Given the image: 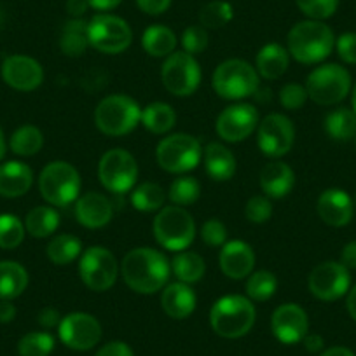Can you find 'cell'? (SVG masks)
<instances>
[{"label":"cell","mask_w":356,"mask_h":356,"mask_svg":"<svg viewBox=\"0 0 356 356\" xmlns=\"http://www.w3.org/2000/svg\"><path fill=\"white\" fill-rule=\"evenodd\" d=\"M25 239V225L16 215H0V248L15 250Z\"/></svg>","instance_id":"60d3db41"},{"label":"cell","mask_w":356,"mask_h":356,"mask_svg":"<svg viewBox=\"0 0 356 356\" xmlns=\"http://www.w3.org/2000/svg\"><path fill=\"white\" fill-rule=\"evenodd\" d=\"M140 122L145 126L147 131L154 133V135H164L175 126L177 114H175L171 105L163 104V102H154L143 108Z\"/></svg>","instance_id":"d6a6232c"},{"label":"cell","mask_w":356,"mask_h":356,"mask_svg":"<svg viewBox=\"0 0 356 356\" xmlns=\"http://www.w3.org/2000/svg\"><path fill=\"white\" fill-rule=\"evenodd\" d=\"M79 275L82 283L93 292H107L119 276V264L114 253L104 246L84 250L79 260Z\"/></svg>","instance_id":"8fae6325"},{"label":"cell","mask_w":356,"mask_h":356,"mask_svg":"<svg viewBox=\"0 0 356 356\" xmlns=\"http://www.w3.org/2000/svg\"><path fill=\"white\" fill-rule=\"evenodd\" d=\"M355 208H356V200H355Z\"/></svg>","instance_id":"e7e4bbea"},{"label":"cell","mask_w":356,"mask_h":356,"mask_svg":"<svg viewBox=\"0 0 356 356\" xmlns=\"http://www.w3.org/2000/svg\"><path fill=\"white\" fill-rule=\"evenodd\" d=\"M29 285L25 267L13 260L0 262V300H13L22 296Z\"/></svg>","instance_id":"83f0119b"},{"label":"cell","mask_w":356,"mask_h":356,"mask_svg":"<svg viewBox=\"0 0 356 356\" xmlns=\"http://www.w3.org/2000/svg\"><path fill=\"white\" fill-rule=\"evenodd\" d=\"M6 156V138H4V131L0 128V161L4 159Z\"/></svg>","instance_id":"94428289"},{"label":"cell","mask_w":356,"mask_h":356,"mask_svg":"<svg viewBox=\"0 0 356 356\" xmlns=\"http://www.w3.org/2000/svg\"><path fill=\"white\" fill-rule=\"evenodd\" d=\"M196 293L187 283L177 282L168 285L161 293L163 311L173 320H184L196 309Z\"/></svg>","instance_id":"cb8c5ba5"},{"label":"cell","mask_w":356,"mask_h":356,"mask_svg":"<svg viewBox=\"0 0 356 356\" xmlns=\"http://www.w3.org/2000/svg\"><path fill=\"white\" fill-rule=\"evenodd\" d=\"M349 285H351V276H349L348 267L342 266L341 262H332V260L314 267L307 280L309 292L325 302L344 297L349 292Z\"/></svg>","instance_id":"9a60e30c"},{"label":"cell","mask_w":356,"mask_h":356,"mask_svg":"<svg viewBox=\"0 0 356 356\" xmlns=\"http://www.w3.org/2000/svg\"><path fill=\"white\" fill-rule=\"evenodd\" d=\"M321 356H355V353L348 348H342V346H335V348H330L325 353H321Z\"/></svg>","instance_id":"91938a15"},{"label":"cell","mask_w":356,"mask_h":356,"mask_svg":"<svg viewBox=\"0 0 356 356\" xmlns=\"http://www.w3.org/2000/svg\"><path fill=\"white\" fill-rule=\"evenodd\" d=\"M44 145V136L42 131L35 126H22L16 129L11 136V150L16 156L30 157L35 156Z\"/></svg>","instance_id":"8d00e7d4"},{"label":"cell","mask_w":356,"mask_h":356,"mask_svg":"<svg viewBox=\"0 0 356 356\" xmlns=\"http://www.w3.org/2000/svg\"><path fill=\"white\" fill-rule=\"evenodd\" d=\"M302 341H304V346H306L307 351L318 353L323 349V339H321L318 334H307Z\"/></svg>","instance_id":"9f6ffc18"},{"label":"cell","mask_w":356,"mask_h":356,"mask_svg":"<svg viewBox=\"0 0 356 356\" xmlns=\"http://www.w3.org/2000/svg\"><path fill=\"white\" fill-rule=\"evenodd\" d=\"M135 2L145 15L150 16L163 15L171 6V0H135Z\"/></svg>","instance_id":"681fc988"},{"label":"cell","mask_w":356,"mask_h":356,"mask_svg":"<svg viewBox=\"0 0 356 356\" xmlns=\"http://www.w3.org/2000/svg\"><path fill=\"white\" fill-rule=\"evenodd\" d=\"M246 296L250 300H255V302H264V300H269L278 290V280L273 275L271 271H255L248 276L246 280Z\"/></svg>","instance_id":"74e56055"},{"label":"cell","mask_w":356,"mask_h":356,"mask_svg":"<svg viewBox=\"0 0 356 356\" xmlns=\"http://www.w3.org/2000/svg\"><path fill=\"white\" fill-rule=\"evenodd\" d=\"M61 342L75 351H88L102 339V325L93 314L70 313L61 318L58 327Z\"/></svg>","instance_id":"2e32d148"},{"label":"cell","mask_w":356,"mask_h":356,"mask_svg":"<svg viewBox=\"0 0 356 356\" xmlns=\"http://www.w3.org/2000/svg\"><path fill=\"white\" fill-rule=\"evenodd\" d=\"M68 15L72 18H81V16L86 15V11L89 9L88 0H67V6H65Z\"/></svg>","instance_id":"db71d44e"},{"label":"cell","mask_w":356,"mask_h":356,"mask_svg":"<svg viewBox=\"0 0 356 356\" xmlns=\"http://www.w3.org/2000/svg\"><path fill=\"white\" fill-rule=\"evenodd\" d=\"M309 320L299 304H282L273 313L271 330L283 344H297L307 335Z\"/></svg>","instance_id":"d6986e66"},{"label":"cell","mask_w":356,"mask_h":356,"mask_svg":"<svg viewBox=\"0 0 356 356\" xmlns=\"http://www.w3.org/2000/svg\"><path fill=\"white\" fill-rule=\"evenodd\" d=\"M201 196V186L194 177H178L171 182L168 197L175 207H189L194 204Z\"/></svg>","instance_id":"f35d334b"},{"label":"cell","mask_w":356,"mask_h":356,"mask_svg":"<svg viewBox=\"0 0 356 356\" xmlns=\"http://www.w3.org/2000/svg\"><path fill=\"white\" fill-rule=\"evenodd\" d=\"M114 208L108 197L100 193H86L75 201V218L88 229H102L111 224Z\"/></svg>","instance_id":"7402d4cb"},{"label":"cell","mask_w":356,"mask_h":356,"mask_svg":"<svg viewBox=\"0 0 356 356\" xmlns=\"http://www.w3.org/2000/svg\"><path fill=\"white\" fill-rule=\"evenodd\" d=\"M89 46L104 54L124 53L133 42L128 23L114 15H97L88 22Z\"/></svg>","instance_id":"7c38bea8"},{"label":"cell","mask_w":356,"mask_h":356,"mask_svg":"<svg viewBox=\"0 0 356 356\" xmlns=\"http://www.w3.org/2000/svg\"><path fill=\"white\" fill-rule=\"evenodd\" d=\"M355 145H356V136H355Z\"/></svg>","instance_id":"be15d7a7"},{"label":"cell","mask_w":356,"mask_h":356,"mask_svg":"<svg viewBox=\"0 0 356 356\" xmlns=\"http://www.w3.org/2000/svg\"><path fill=\"white\" fill-rule=\"evenodd\" d=\"M98 178L102 186L111 193H129L138 178V164L128 150L112 149L102 156L98 164Z\"/></svg>","instance_id":"4fadbf2b"},{"label":"cell","mask_w":356,"mask_h":356,"mask_svg":"<svg viewBox=\"0 0 356 356\" xmlns=\"http://www.w3.org/2000/svg\"><path fill=\"white\" fill-rule=\"evenodd\" d=\"M259 122V111L253 105H229L217 118L215 129H217V135L222 140L238 143L248 138L257 129Z\"/></svg>","instance_id":"e0dca14e"},{"label":"cell","mask_w":356,"mask_h":356,"mask_svg":"<svg viewBox=\"0 0 356 356\" xmlns=\"http://www.w3.org/2000/svg\"><path fill=\"white\" fill-rule=\"evenodd\" d=\"M89 47L88 22L82 18H72L61 29L60 49L65 56L77 58L86 53Z\"/></svg>","instance_id":"f1b7e54d"},{"label":"cell","mask_w":356,"mask_h":356,"mask_svg":"<svg viewBox=\"0 0 356 356\" xmlns=\"http://www.w3.org/2000/svg\"><path fill=\"white\" fill-rule=\"evenodd\" d=\"M142 121V108L128 95H111L98 104L95 124L107 136H124Z\"/></svg>","instance_id":"8992f818"},{"label":"cell","mask_w":356,"mask_h":356,"mask_svg":"<svg viewBox=\"0 0 356 356\" xmlns=\"http://www.w3.org/2000/svg\"><path fill=\"white\" fill-rule=\"evenodd\" d=\"M296 142L293 122L283 114H269L257 126V145L267 157H282L292 150Z\"/></svg>","instance_id":"5bb4252c"},{"label":"cell","mask_w":356,"mask_h":356,"mask_svg":"<svg viewBox=\"0 0 356 356\" xmlns=\"http://www.w3.org/2000/svg\"><path fill=\"white\" fill-rule=\"evenodd\" d=\"M346 306H348V313L353 320L356 321V285L353 289H349L348 292V300H346Z\"/></svg>","instance_id":"680465c9"},{"label":"cell","mask_w":356,"mask_h":356,"mask_svg":"<svg viewBox=\"0 0 356 356\" xmlns=\"http://www.w3.org/2000/svg\"><path fill=\"white\" fill-rule=\"evenodd\" d=\"M218 266L227 278H248L255 266V253L248 243L234 239L222 246L220 255H218Z\"/></svg>","instance_id":"ffe728a7"},{"label":"cell","mask_w":356,"mask_h":356,"mask_svg":"<svg viewBox=\"0 0 356 356\" xmlns=\"http://www.w3.org/2000/svg\"><path fill=\"white\" fill-rule=\"evenodd\" d=\"M201 239L208 246H224L227 241V227L218 218H210L201 227Z\"/></svg>","instance_id":"7dc6e473"},{"label":"cell","mask_w":356,"mask_h":356,"mask_svg":"<svg viewBox=\"0 0 356 356\" xmlns=\"http://www.w3.org/2000/svg\"><path fill=\"white\" fill-rule=\"evenodd\" d=\"M2 79L16 91H33L44 81L42 65L25 54H13L2 63Z\"/></svg>","instance_id":"ac0fdd59"},{"label":"cell","mask_w":356,"mask_h":356,"mask_svg":"<svg viewBox=\"0 0 356 356\" xmlns=\"http://www.w3.org/2000/svg\"><path fill=\"white\" fill-rule=\"evenodd\" d=\"M171 271L177 276L178 282L196 283L200 282L207 271V264H204L203 257L196 252H178L171 260Z\"/></svg>","instance_id":"4dcf8cb0"},{"label":"cell","mask_w":356,"mask_h":356,"mask_svg":"<svg viewBox=\"0 0 356 356\" xmlns=\"http://www.w3.org/2000/svg\"><path fill=\"white\" fill-rule=\"evenodd\" d=\"M300 11L311 19L323 22L335 15L339 8V0H296Z\"/></svg>","instance_id":"7bdbcfd3"},{"label":"cell","mask_w":356,"mask_h":356,"mask_svg":"<svg viewBox=\"0 0 356 356\" xmlns=\"http://www.w3.org/2000/svg\"><path fill=\"white\" fill-rule=\"evenodd\" d=\"M316 211L321 220L330 227H344L351 222L355 204L346 191L327 189L318 197Z\"/></svg>","instance_id":"44dd1931"},{"label":"cell","mask_w":356,"mask_h":356,"mask_svg":"<svg viewBox=\"0 0 356 356\" xmlns=\"http://www.w3.org/2000/svg\"><path fill=\"white\" fill-rule=\"evenodd\" d=\"M16 318V307L9 300H0V323H9Z\"/></svg>","instance_id":"11a10c76"},{"label":"cell","mask_w":356,"mask_h":356,"mask_svg":"<svg viewBox=\"0 0 356 356\" xmlns=\"http://www.w3.org/2000/svg\"><path fill=\"white\" fill-rule=\"evenodd\" d=\"M182 46H184V51L193 54V56L203 53V51L208 47L207 29L201 25L187 26L186 32L182 33Z\"/></svg>","instance_id":"f6af8a7d"},{"label":"cell","mask_w":356,"mask_h":356,"mask_svg":"<svg viewBox=\"0 0 356 356\" xmlns=\"http://www.w3.org/2000/svg\"><path fill=\"white\" fill-rule=\"evenodd\" d=\"M37 321H39L44 328L60 327L61 314L60 311L54 309V307H44V309L37 314Z\"/></svg>","instance_id":"816d5d0a"},{"label":"cell","mask_w":356,"mask_h":356,"mask_svg":"<svg viewBox=\"0 0 356 356\" xmlns=\"http://www.w3.org/2000/svg\"><path fill=\"white\" fill-rule=\"evenodd\" d=\"M122 280L136 293H156L170 280L171 262L159 250L140 246L126 253L122 260Z\"/></svg>","instance_id":"6da1fadb"},{"label":"cell","mask_w":356,"mask_h":356,"mask_svg":"<svg viewBox=\"0 0 356 356\" xmlns=\"http://www.w3.org/2000/svg\"><path fill=\"white\" fill-rule=\"evenodd\" d=\"M164 201H166L164 189L154 182L140 184V186L133 187L131 191L133 208L138 211H143V213L159 211L164 207Z\"/></svg>","instance_id":"d590c367"},{"label":"cell","mask_w":356,"mask_h":356,"mask_svg":"<svg viewBox=\"0 0 356 356\" xmlns=\"http://www.w3.org/2000/svg\"><path fill=\"white\" fill-rule=\"evenodd\" d=\"M289 53L299 63L314 65L330 56L335 47V35L328 25L316 19L300 22L293 26L286 37Z\"/></svg>","instance_id":"7a4b0ae2"},{"label":"cell","mask_w":356,"mask_h":356,"mask_svg":"<svg viewBox=\"0 0 356 356\" xmlns=\"http://www.w3.org/2000/svg\"><path fill=\"white\" fill-rule=\"evenodd\" d=\"M307 98L309 97H307L306 86L297 84V82L285 84L282 91H280V102H282V105L286 111H299L306 104Z\"/></svg>","instance_id":"bcb514c9"},{"label":"cell","mask_w":356,"mask_h":356,"mask_svg":"<svg viewBox=\"0 0 356 356\" xmlns=\"http://www.w3.org/2000/svg\"><path fill=\"white\" fill-rule=\"evenodd\" d=\"M335 47H337V54L344 63L356 65V33L348 32L342 33L337 40H335Z\"/></svg>","instance_id":"c3c4849f"},{"label":"cell","mask_w":356,"mask_h":356,"mask_svg":"<svg viewBox=\"0 0 356 356\" xmlns=\"http://www.w3.org/2000/svg\"><path fill=\"white\" fill-rule=\"evenodd\" d=\"M89 8L97 9V11H112L118 8L122 0H88Z\"/></svg>","instance_id":"6f0895ef"},{"label":"cell","mask_w":356,"mask_h":356,"mask_svg":"<svg viewBox=\"0 0 356 356\" xmlns=\"http://www.w3.org/2000/svg\"><path fill=\"white\" fill-rule=\"evenodd\" d=\"M290 63V53L280 44H267L259 51L255 60V70L267 81L280 79L286 72Z\"/></svg>","instance_id":"4316f807"},{"label":"cell","mask_w":356,"mask_h":356,"mask_svg":"<svg viewBox=\"0 0 356 356\" xmlns=\"http://www.w3.org/2000/svg\"><path fill=\"white\" fill-rule=\"evenodd\" d=\"M95 356H135V355H133V349L129 348L126 342L114 341L105 344Z\"/></svg>","instance_id":"f907efd6"},{"label":"cell","mask_w":356,"mask_h":356,"mask_svg":"<svg viewBox=\"0 0 356 356\" xmlns=\"http://www.w3.org/2000/svg\"><path fill=\"white\" fill-rule=\"evenodd\" d=\"M157 164L168 173H187L203 159L200 140L187 133H175L161 140L156 149Z\"/></svg>","instance_id":"ba28073f"},{"label":"cell","mask_w":356,"mask_h":356,"mask_svg":"<svg viewBox=\"0 0 356 356\" xmlns=\"http://www.w3.org/2000/svg\"><path fill=\"white\" fill-rule=\"evenodd\" d=\"M161 81L168 93L180 98L191 97L201 84V67L193 54L175 51L164 60Z\"/></svg>","instance_id":"30bf717a"},{"label":"cell","mask_w":356,"mask_h":356,"mask_svg":"<svg viewBox=\"0 0 356 356\" xmlns=\"http://www.w3.org/2000/svg\"><path fill=\"white\" fill-rule=\"evenodd\" d=\"M307 97L318 105H335L351 91V75L337 63L314 68L306 81Z\"/></svg>","instance_id":"9c48e42d"},{"label":"cell","mask_w":356,"mask_h":356,"mask_svg":"<svg viewBox=\"0 0 356 356\" xmlns=\"http://www.w3.org/2000/svg\"><path fill=\"white\" fill-rule=\"evenodd\" d=\"M203 163L208 177L215 182H227L236 173L234 154L218 142L208 143L203 149Z\"/></svg>","instance_id":"484cf974"},{"label":"cell","mask_w":356,"mask_h":356,"mask_svg":"<svg viewBox=\"0 0 356 356\" xmlns=\"http://www.w3.org/2000/svg\"><path fill=\"white\" fill-rule=\"evenodd\" d=\"M325 131L332 140H337V142L353 140L356 136V112L346 107L328 112L325 118Z\"/></svg>","instance_id":"1f68e13d"},{"label":"cell","mask_w":356,"mask_h":356,"mask_svg":"<svg viewBox=\"0 0 356 356\" xmlns=\"http://www.w3.org/2000/svg\"><path fill=\"white\" fill-rule=\"evenodd\" d=\"M39 191L51 207L65 208L79 200L81 175L67 161H53L40 173Z\"/></svg>","instance_id":"52a82bcc"},{"label":"cell","mask_w":356,"mask_h":356,"mask_svg":"<svg viewBox=\"0 0 356 356\" xmlns=\"http://www.w3.org/2000/svg\"><path fill=\"white\" fill-rule=\"evenodd\" d=\"M53 349L54 339L47 332H30L18 344L19 356H49Z\"/></svg>","instance_id":"b9f144b4"},{"label":"cell","mask_w":356,"mask_h":356,"mask_svg":"<svg viewBox=\"0 0 356 356\" xmlns=\"http://www.w3.org/2000/svg\"><path fill=\"white\" fill-rule=\"evenodd\" d=\"M154 236L163 248L184 252L196 238L194 217L182 207H163L152 224Z\"/></svg>","instance_id":"277c9868"},{"label":"cell","mask_w":356,"mask_h":356,"mask_svg":"<svg viewBox=\"0 0 356 356\" xmlns=\"http://www.w3.org/2000/svg\"><path fill=\"white\" fill-rule=\"evenodd\" d=\"M255 316V306L248 297L224 296L215 300L210 311V323L220 337L238 339L252 330Z\"/></svg>","instance_id":"3957f363"},{"label":"cell","mask_w":356,"mask_h":356,"mask_svg":"<svg viewBox=\"0 0 356 356\" xmlns=\"http://www.w3.org/2000/svg\"><path fill=\"white\" fill-rule=\"evenodd\" d=\"M60 225V213L51 207H37L29 211L25 229L33 238H49Z\"/></svg>","instance_id":"836d02e7"},{"label":"cell","mask_w":356,"mask_h":356,"mask_svg":"<svg viewBox=\"0 0 356 356\" xmlns=\"http://www.w3.org/2000/svg\"><path fill=\"white\" fill-rule=\"evenodd\" d=\"M142 46L147 54L154 58H168L175 53L177 47V35L171 29L164 25H152L143 32Z\"/></svg>","instance_id":"f546056e"},{"label":"cell","mask_w":356,"mask_h":356,"mask_svg":"<svg viewBox=\"0 0 356 356\" xmlns=\"http://www.w3.org/2000/svg\"><path fill=\"white\" fill-rule=\"evenodd\" d=\"M33 184V171L22 161H9L0 164V196H25Z\"/></svg>","instance_id":"d4e9b609"},{"label":"cell","mask_w":356,"mask_h":356,"mask_svg":"<svg viewBox=\"0 0 356 356\" xmlns=\"http://www.w3.org/2000/svg\"><path fill=\"white\" fill-rule=\"evenodd\" d=\"M245 217L252 224H266L273 217V203L267 196L250 197L245 207Z\"/></svg>","instance_id":"ee69618b"},{"label":"cell","mask_w":356,"mask_h":356,"mask_svg":"<svg viewBox=\"0 0 356 356\" xmlns=\"http://www.w3.org/2000/svg\"><path fill=\"white\" fill-rule=\"evenodd\" d=\"M260 187L264 194L273 200H282L286 194L292 193L293 184H296V175L293 170L283 161H273L266 164L260 171Z\"/></svg>","instance_id":"603a6c76"},{"label":"cell","mask_w":356,"mask_h":356,"mask_svg":"<svg viewBox=\"0 0 356 356\" xmlns=\"http://www.w3.org/2000/svg\"><path fill=\"white\" fill-rule=\"evenodd\" d=\"M234 18V9L225 0H213L203 6L200 11V23L207 30H217L227 25Z\"/></svg>","instance_id":"ab89813d"},{"label":"cell","mask_w":356,"mask_h":356,"mask_svg":"<svg viewBox=\"0 0 356 356\" xmlns=\"http://www.w3.org/2000/svg\"><path fill=\"white\" fill-rule=\"evenodd\" d=\"M351 104H353V111L356 112V82L353 86V97H351Z\"/></svg>","instance_id":"6125c7cd"},{"label":"cell","mask_w":356,"mask_h":356,"mask_svg":"<svg viewBox=\"0 0 356 356\" xmlns=\"http://www.w3.org/2000/svg\"><path fill=\"white\" fill-rule=\"evenodd\" d=\"M341 264L348 269H356V241L348 243L342 248L341 253Z\"/></svg>","instance_id":"f5cc1de1"},{"label":"cell","mask_w":356,"mask_h":356,"mask_svg":"<svg viewBox=\"0 0 356 356\" xmlns=\"http://www.w3.org/2000/svg\"><path fill=\"white\" fill-rule=\"evenodd\" d=\"M259 77L255 68L245 60H225L215 68L211 86L224 100H243L259 91Z\"/></svg>","instance_id":"5b68a950"},{"label":"cell","mask_w":356,"mask_h":356,"mask_svg":"<svg viewBox=\"0 0 356 356\" xmlns=\"http://www.w3.org/2000/svg\"><path fill=\"white\" fill-rule=\"evenodd\" d=\"M47 257L56 266H67L82 255V241L72 234H58L47 243Z\"/></svg>","instance_id":"e575fe53"}]
</instances>
